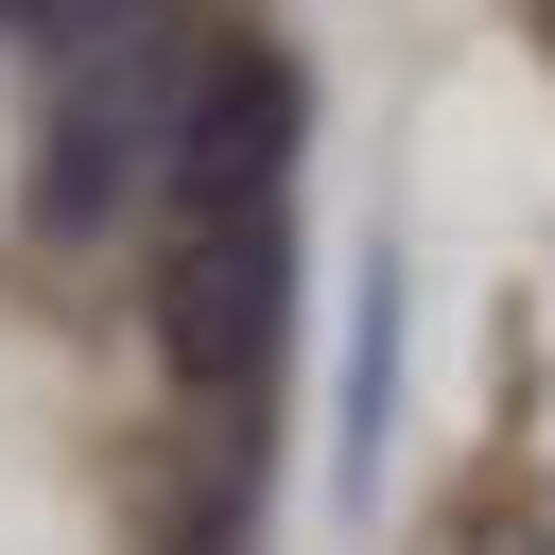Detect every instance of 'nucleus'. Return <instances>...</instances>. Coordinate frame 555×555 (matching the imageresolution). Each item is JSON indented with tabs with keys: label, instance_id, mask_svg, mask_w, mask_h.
I'll return each mask as SVG.
<instances>
[{
	"label": "nucleus",
	"instance_id": "7ed1b4c3",
	"mask_svg": "<svg viewBox=\"0 0 555 555\" xmlns=\"http://www.w3.org/2000/svg\"><path fill=\"white\" fill-rule=\"evenodd\" d=\"M486 555H555V520H538V538H486Z\"/></svg>",
	"mask_w": 555,
	"mask_h": 555
},
{
	"label": "nucleus",
	"instance_id": "f03ea898",
	"mask_svg": "<svg viewBox=\"0 0 555 555\" xmlns=\"http://www.w3.org/2000/svg\"><path fill=\"white\" fill-rule=\"evenodd\" d=\"M382 382H399V278H382V295H364V347H347V451H330V468H347V486H364V468H382Z\"/></svg>",
	"mask_w": 555,
	"mask_h": 555
},
{
	"label": "nucleus",
	"instance_id": "f257e3e1",
	"mask_svg": "<svg viewBox=\"0 0 555 555\" xmlns=\"http://www.w3.org/2000/svg\"><path fill=\"white\" fill-rule=\"evenodd\" d=\"M156 347L191 399H278V347H295V225L278 191L260 208H191L173 278H156Z\"/></svg>",
	"mask_w": 555,
	"mask_h": 555
}]
</instances>
